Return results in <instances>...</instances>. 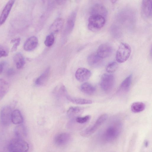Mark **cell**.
I'll return each mask as SVG.
<instances>
[{
	"mask_svg": "<svg viewBox=\"0 0 152 152\" xmlns=\"http://www.w3.org/2000/svg\"><path fill=\"white\" fill-rule=\"evenodd\" d=\"M54 39L53 34L50 33L46 37L44 42L45 44L47 47H50L53 45Z\"/></svg>",
	"mask_w": 152,
	"mask_h": 152,
	"instance_id": "obj_31",
	"label": "cell"
},
{
	"mask_svg": "<svg viewBox=\"0 0 152 152\" xmlns=\"http://www.w3.org/2000/svg\"><path fill=\"white\" fill-rule=\"evenodd\" d=\"M142 16L148 18L152 15V0H142L141 8Z\"/></svg>",
	"mask_w": 152,
	"mask_h": 152,
	"instance_id": "obj_12",
	"label": "cell"
},
{
	"mask_svg": "<svg viewBox=\"0 0 152 152\" xmlns=\"http://www.w3.org/2000/svg\"><path fill=\"white\" fill-rule=\"evenodd\" d=\"M65 97L70 102L76 104H91L93 103V101L91 100L72 97L69 95L67 93L65 94Z\"/></svg>",
	"mask_w": 152,
	"mask_h": 152,
	"instance_id": "obj_21",
	"label": "cell"
},
{
	"mask_svg": "<svg viewBox=\"0 0 152 152\" xmlns=\"http://www.w3.org/2000/svg\"><path fill=\"white\" fill-rule=\"evenodd\" d=\"M38 44V40L36 37L34 36L31 37L25 42L24 49L26 51H32L37 47Z\"/></svg>",
	"mask_w": 152,
	"mask_h": 152,
	"instance_id": "obj_18",
	"label": "cell"
},
{
	"mask_svg": "<svg viewBox=\"0 0 152 152\" xmlns=\"http://www.w3.org/2000/svg\"><path fill=\"white\" fill-rule=\"evenodd\" d=\"M79 1V0H78Z\"/></svg>",
	"mask_w": 152,
	"mask_h": 152,
	"instance_id": "obj_38",
	"label": "cell"
},
{
	"mask_svg": "<svg viewBox=\"0 0 152 152\" xmlns=\"http://www.w3.org/2000/svg\"><path fill=\"white\" fill-rule=\"evenodd\" d=\"M4 68V64L2 63H0V74L3 71Z\"/></svg>",
	"mask_w": 152,
	"mask_h": 152,
	"instance_id": "obj_35",
	"label": "cell"
},
{
	"mask_svg": "<svg viewBox=\"0 0 152 152\" xmlns=\"http://www.w3.org/2000/svg\"><path fill=\"white\" fill-rule=\"evenodd\" d=\"M132 75H130L127 76L121 83L118 90L119 94H125L129 90L131 83Z\"/></svg>",
	"mask_w": 152,
	"mask_h": 152,
	"instance_id": "obj_16",
	"label": "cell"
},
{
	"mask_svg": "<svg viewBox=\"0 0 152 152\" xmlns=\"http://www.w3.org/2000/svg\"><path fill=\"white\" fill-rule=\"evenodd\" d=\"M12 112L11 107L8 106L4 107L1 110L0 118L2 124L4 126H8L12 122Z\"/></svg>",
	"mask_w": 152,
	"mask_h": 152,
	"instance_id": "obj_9",
	"label": "cell"
},
{
	"mask_svg": "<svg viewBox=\"0 0 152 152\" xmlns=\"http://www.w3.org/2000/svg\"><path fill=\"white\" fill-rule=\"evenodd\" d=\"M113 51L112 46L107 43H103L100 45L97 51V55L103 59L109 57L111 55Z\"/></svg>",
	"mask_w": 152,
	"mask_h": 152,
	"instance_id": "obj_10",
	"label": "cell"
},
{
	"mask_svg": "<svg viewBox=\"0 0 152 152\" xmlns=\"http://www.w3.org/2000/svg\"><path fill=\"white\" fill-rule=\"evenodd\" d=\"M72 137L68 133L64 132L56 135L54 139V142L56 146L63 147L67 145L70 142Z\"/></svg>",
	"mask_w": 152,
	"mask_h": 152,
	"instance_id": "obj_8",
	"label": "cell"
},
{
	"mask_svg": "<svg viewBox=\"0 0 152 152\" xmlns=\"http://www.w3.org/2000/svg\"><path fill=\"white\" fill-rule=\"evenodd\" d=\"M14 133L18 138H22L26 134V131L24 126L21 124L17 126L15 128Z\"/></svg>",
	"mask_w": 152,
	"mask_h": 152,
	"instance_id": "obj_28",
	"label": "cell"
},
{
	"mask_svg": "<svg viewBox=\"0 0 152 152\" xmlns=\"http://www.w3.org/2000/svg\"><path fill=\"white\" fill-rule=\"evenodd\" d=\"M15 0H9L4 7L0 16V26L7 20Z\"/></svg>",
	"mask_w": 152,
	"mask_h": 152,
	"instance_id": "obj_13",
	"label": "cell"
},
{
	"mask_svg": "<svg viewBox=\"0 0 152 152\" xmlns=\"http://www.w3.org/2000/svg\"><path fill=\"white\" fill-rule=\"evenodd\" d=\"M84 110V108L79 107H72L67 110L66 113L67 116L71 118H74L78 116L81 114Z\"/></svg>",
	"mask_w": 152,
	"mask_h": 152,
	"instance_id": "obj_20",
	"label": "cell"
},
{
	"mask_svg": "<svg viewBox=\"0 0 152 152\" xmlns=\"http://www.w3.org/2000/svg\"><path fill=\"white\" fill-rule=\"evenodd\" d=\"M106 18L98 15H91L88 19V27L90 31L95 32L101 29L104 25Z\"/></svg>",
	"mask_w": 152,
	"mask_h": 152,
	"instance_id": "obj_3",
	"label": "cell"
},
{
	"mask_svg": "<svg viewBox=\"0 0 152 152\" xmlns=\"http://www.w3.org/2000/svg\"><path fill=\"white\" fill-rule=\"evenodd\" d=\"M64 24L63 19L60 18H56L50 28V33L53 34L59 32L62 29Z\"/></svg>",
	"mask_w": 152,
	"mask_h": 152,
	"instance_id": "obj_19",
	"label": "cell"
},
{
	"mask_svg": "<svg viewBox=\"0 0 152 152\" xmlns=\"http://www.w3.org/2000/svg\"><path fill=\"white\" fill-rule=\"evenodd\" d=\"M11 121L12 123L15 124H21L23 123V118L19 110L16 109L12 111Z\"/></svg>",
	"mask_w": 152,
	"mask_h": 152,
	"instance_id": "obj_22",
	"label": "cell"
},
{
	"mask_svg": "<svg viewBox=\"0 0 152 152\" xmlns=\"http://www.w3.org/2000/svg\"><path fill=\"white\" fill-rule=\"evenodd\" d=\"M91 74V72L88 69L84 68H80L76 71L75 77L78 81L83 82L88 80Z\"/></svg>",
	"mask_w": 152,
	"mask_h": 152,
	"instance_id": "obj_11",
	"label": "cell"
},
{
	"mask_svg": "<svg viewBox=\"0 0 152 152\" xmlns=\"http://www.w3.org/2000/svg\"><path fill=\"white\" fill-rule=\"evenodd\" d=\"M50 72V68H48L36 80L35 83L38 86H42L45 84L48 80Z\"/></svg>",
	"mask_w": 152,
	"mask_h": 152,
	"instance_id": "obj_24",
	"label": "cell"
},
{
	"mask_svg": "<svg viewBox=\"0 0 152 152\" xmlns=\"http://www.w3.org/2000/svg\"><path fill=\"white\" fill-rule=\"evenodd\" d=\"M118 66V64L115 62H112L109 63L106 66V71L109 73H112L115 72Z\"/></svg>",
	"mask_w": 152,
	"mask_h": 152,
	"instance_id": "obj_29",
	"label": "cell"
},
{
	"mask_svg": "<svg viewBox=\"0 0 152 152\" xmlns=\"http://www.w3.org/2000/svg\"><path fill=\"white\" fill-rule=\"evenodd\" d=\"M131 52V48L129 44L126 43H121L116 52V61L119 63L125 62L129 58Z\"/></svg>",
	"mask_w": 152,
	"mask_h": 152,
	"instance_id": "obj_4",
	"label": "cell"
},
{
	"mask_svg": "<svg viewBox=\"0 0 152 152\" xmlns=\"http://www.w3.org/2000/svg\"><path fill=\"white\" fill-rule=\"evenodd\" d=\"M149 145V142L148 141L145 140L144 142V145L145 147H147Z\"/></svg>",
	"mask_w": 152,
	"mask_h": 152,
	"instance_id": "obj_36",
	"label": "cell"
},
{
	"mask_svg": "<svg viewBox=\"0 0 152 152\" xmlns=\"http://www.w3.org/2000/svg\"><path fill=\"white\" fill-rule=\"evenodd\" d=\"M67 0H56L57 4L59 5H61L64 4Z\"/></svg>",
	"mask_w": 152,
	"mask_h": 152,
	"instance_id": "obj_34",
	"label": "cell"
},
{
	"mask_svg": "<svg viewBox=\"0 0 152 152\" xmlns=\"http://www.w3.org/2000/svg\"><path fill=\"white\" fill-rule=\"evenodd\" d=\"M114 83V77L112 75L104 74L101 78L100 86L104 91H109L113 88Z\"/></svg>",
	"mask_w": 152,
	"mask_h": 152,
	"instance_id": "obj_7",
	"label": "cell"
},
{
	"mask_svg": "<svg viewBox=\"0 0 152 152\" xmlns=\"http://www.w3.org/2000/svg\"><path fill=\"white\" fill-rule=\"evenodd\" d=\"M118 0H110V2L113 4L115 3Z\"/></svg>",
	"mask_w": 152,
	"mask_h": 152,
	"instance_id": "obj_37",
	"label": "cell"
},
{
	"mask_svg": "<svg viewBox=\"0 0 152 152\" xmlns=\"http://www.w3.org/2000/svg\"><path fill=\"white\" fill-rule=\"evenodd\" d=\"M13 60L16 68L18 69H22L25 63L24 58L22 54L20 52L17 53L14 56Z\"/></svg>",
	"mask_w": 152,
	"mask_h": 152,
	"instance_id": "obj_23",
	"label": "cell"
},
{
	"mask_svg": "<svg viewBox=\"0 0 152 152\" xmlns=\"http://www.w3.org/2000/svg\"><path fill=\"white\" fill-rule=\"evenodd\" d=\"M20 41V38H16L12 39L11 41V43H13V45L11 49V51H15L17 50L18 46L19 45Z\"/></svg>",
	"mask_w": 152,
	"mask_h": 152,
	"instance_id": "obj_32",
	"label": "cell"
},
{
	"mask_svg": "<svg viewBox=\"0 0 152 152\" xmlns=\"http://www.w3.org/2000/svg\"><path fill=\"white\" fill-rule=\"evenodd\" d=\"M145 107V104L141 102L133 103L131 106V110L134 113H138L143 111Z\"/></svg>",
	"mask_w": 152,
	"mask_h": 152,
	"instance_id": "obj_27",
	"label": "cell"
},
{
	"mask_svg": "<svg viewBox=\"0 0 152 152\" xmlns=\"http://www.w3.org/2000/svg\"><path fill=\"white\" fill-rule=\"evenodd\" d=\"M116 20L119 22L123 23L132 22L135 20V14L130 9H124L117 14Z\"/></svg>",
	"mask_w": 152,
	"mask_h": 152,
	"instance_id": "obj_6",
	"label": "cell"
},
{
	"mask_svg": "<svg viewBox=\"0 0 152 152\" xmlns=\"http://www.w3.org/2000/svg\"><path fill=\"white\" fill-rule=\"evenodd\" d=\"M76 15V11H74L69 16L64 30L65 34H69L72 31L75 25Z\"/></svg>",
	"mask_w": 152,
	"mask_h": 152,
	"instance_id": "obj_14",
	"label": "cell"
},
{
	"mask_svg": "<svg viewBox=\"0 0 152 152\" xmlns=\"http://www.w3.org/2000/svg\"><path fill=\"white\" fill-rule=\"evenodd\" d=\"M102 59L99 57L97 54H92L89 55L87 59L89 65L93 67H98L102 65Z\"/></svg>",
	"mask_w": 152,
	"mask_h": 152,
	"instance_id": "obj_17",
	"label": "cell"
},
{
	"mask_svg": "<svg viewBox=\"0 0 152 152\" xmlns=\"http://www.w3.org/2000/svg\"><path fill=\"white\" fill-rule=\"evenodd\" d=\"M9 50L5 46L0 44V58L8 56Z\"/></svg>",
	"mask_w": 152,
	"mask_h": 152,
	"instance_id": "obj_33",
	"label": "cell"
},
{
	"mask_svg": "<svg viewBox=\"0 0 152 152\" xmlns=\"http://www.w3.org/2000/svg\"><path fill=\"white\" fill-rule=\"evenodd\" d=\"M121 123L116 121L110 124L102 133V137L106 142H110L116 140L120 135L122 130Z\"/></svg>",
	"mask_w": 152,
	"mask_h": 152,
	"instance_id": "obj_1",
	"label": "cell"
},
{
	"mask_svg": "<svg viewBox=\"0 0 152 152\" xmlns=\"http://www.w3.org/2000/svg\"><path fill=\"white\" fill-rule=\"evenodd\" d=\"M29 148L28 143L22 138H16L12 139L10 142L8 149L10 152H25Z\"/></svg>",
	"mask_w": 152,
	"mask_h": 152,
	"instance_id": "obj_2",
	"label": "cell"
},
{
	"mask_svg": "<svg viewBox=\"0 0 152 152\" xmlns=\"http://www.w3.org/2000/svg\"><path fill=\"white\" fill-rule=\"evenodd\" d=\"M81 91L85 94L92 95L96 91L95 88L90 83L86 82L83 83L80 86Z\"/></svg>",
	"mask_w": 152,
	"mask_h": 152,
	"instance_id": "obj_25",
	"label": "cell"
},
{
	"mask_svg": "<svg viewBox=\"0 0 152 152\" xmlns=\"http://www.w3.org/2000/svg\"><path fill=\"white\" fill-rule=\"evenodd\" d=\"M90 118V115H87L84 117L78 116L73 119L77 124H83L88 122Z\"/></svg>",
	"mask_w": 152,
	"mask_h": 152,
	"instance_id": "obj_30",
	"label": "cell"
},
{
	"mask_svg": "<svg viewBox=\"0 0 152 152\" xmlns=\"http://www.w3.org/2000/svg\"><path fill=\"white\" fill-rule=\"evenodd\" d=\"M91 15H98L106 18L108 13L106 8L102 4H96L92 7L91 11Z\"/></svg>",
	"mask_w": 152,
	"mask_h": 152,
	"instance_id": "obj_15",
	"label": "cell"
},
{
	"mask_svg": "<svg viewBox=\"0 0 152 152\" xmlns=\"http://www.w3.org/2000/svg\"><path fill=\"white\" fill-rule=\"evenodd\" d=\"M107 117V115L106 114L101 115L93 124L81 132L80 134L81 136L84 137H87L92 134L105 121Z\"/></svg>",
	"mask_w": 152,
	"mask_h": 152,
	"instance_id": "obj_5",
	"label": "cell"
},
{
	"mask_svg": "<svg viewBox=\"0 0 152 152\" xmlns=\"http://www.w3.org/2000/svg\"><path fill=\"white\" fill-rule=\"evenodd\" d=\"M9 88L8 83L4 80L0 78V100L7 93Z\"/></svg>",
	"mask_w": 152,
	"mask_h": 152,
	"instance_id": "obj_26",
	"label": "cell"
}]
</instances>
